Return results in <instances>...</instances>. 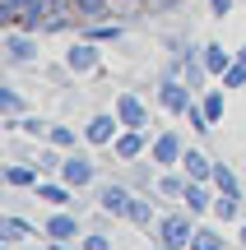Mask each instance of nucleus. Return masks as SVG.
<instances>
[{"label": "nucleus", "instance_id": "nucleus-1", "mask_svg": "<svg viewBox=\"0 0 246 250\" xmlns=\"http://www.w3.org/2000/svg\"><path fill=\"white\" fill-rule=\"evenodd\" d=\"M191 236H195V213L186 208V213H167L154 223V241L172 246V250H191Z\"/></svg>", "mask_w": 246, "mask_h": 250}, {"label": "nucleus", "instance_id": "nucleus-11", "mask_svg": "<svg viewBox=\"0 0 246 250\" xmlns=\"http://www.w3.org/2000/svg\"><path fill=\"white\" fill-rule=\"evenodd\" d=\"M42 236H46V241H79L84 232H79V218H74V213L56 208V213L42 223Z\"/></svg>", "mask_w": 246, "mask_h": 250}, {"label": "nucleus", "instance_id": "nucleus-26", "mask_svg": "<svg viewBox=\"0 0 246 250\" xmlns=\"http://www.w3.org/2000/svg\"><path fill=\"white\" fill-rule=\"evenodd\" d=\"M200 102H204V111H209V121L219 125V121H223V107H228V102H223V88H209Z\"/></svg>", "mask_w": 246, "mask_h": 250}, {"label": "nucleus", "instance_id": "nucleus-5", "mask_svg": "<svg viewBox=\"0 0 246 250\" xmlns=\"http://www.w3.org/2000/svg\"><path fill=\"white\" fill-rule=\"evenodd\" d=\"M181 158H186V144H181L177 130L154 134V144H149V162H158V167H181Z\"/></svg>", "mask_w": 246, "mask_h": 250}, {"label": "nucleus", "instance_id": "nucleus-18", "mask_svg": "<svg viewBox=\"0 0 246 250\" xmlns=\"http://www.w3.org/2000/svg\"><path fill=\"white\" fill-rule=\"evenodd\" d=\"M214 190H219V195H237V199H246V190H242V176L228 167V162H214Z\"/></svg>", "mask_w": 246, "mask_h": 250}, {"label": "nucleus", "instance_id": "nucleus-23", "mask_svg": "<svg viewBox=\"0 0 246 250\" xmlns=\"http://www.w3.org/2000/svg\"><path fill=\"white\" fill-rule=\"evenodd\" d=\"M191 250H223V232H219V227H195Z\"/></svg>", "mask_w": 246, "mask_h": 250}, {"label": "nucleus", "instance_id": "nucleus-3", "mask_svg": "<svg viewBox=\"0 0 246 250\" xmlns=\"http://www.w3.org/2000/svg\"><path fill=\"white\" fill-rule=\"evenodd\" d=\"M195 102V88L181 79V74H167L163 83H158V107L172 111V116H186V107Z\"/></svg>", "mask_w": 246, "mask_h": 250}, {"label": "nucleus", "instance_id": "nucleus-19", "mask_svg": "<svg viewBox=\"0 0 246 250\" xmlns=\"http://www.w3.org/2000/svg\"><path fill=\"white\" fill-rule=\"evenodd\" d=\"M186 186H191V176H186V171H181V176H177L172 167H167L163 176L154 181V190H158V195H163V199H186Z\"/></svg>", "mask_w": 246, "mask_h": 250}, {"label": "nucleus", "instance_id": "nucleus-32", "mask_svg": "<svg viewBox=\"0 0 246 250\" xmlns=\"http://www.w3.org/2000/svg\"><path fill=\"white\" fill-rule=\"evenodd\" d=\"M46 250H74V241H51Z\"/></svg>", "mask_w": 246, "mask_h": 250}, {"label": "nucleus", "instance_id": "nucleus-28", "mask_svg": "<svg viewBox=\"0 0 246 250\" xmlns=\"http://www.w3.org/2000/svg\"><path fill=\"white\" fill-rule=\"evenodd\" d=\"M223 88H246V61H232L223 74Z\"/></svg>", "mask_w": 246, "mask_h": 250}, {"label": "nucleus", "instance_id": "nucleus-35", "mask_svg": "<svg viewBox=\"0 0 246 250\" xmlns=\"http://www.w3.org/2000/svg\"><path fill=\"white\" fill-rule=\"evenodd\" d=\"M14 250H46V246H14Z\"/></svg>", "mask_w": 246, "mask_h": 250}, {"label": "nucleus", "instance_id": "nucleus-31", "mask_svg": "<svg viewBox=\"0 0 246 250\" xmlns=\"http://www.w3.org/2000/svg\"><path fill=\"white\" fill-rule=\"evenodd\" d=\"M232 5H237V0H209V9H214L219 19H223V14H232Z\"/></svg>", "mask_w": 246, "mask_h": 250}, {"label": "nucleus", "instance_id": "nucleus-6", "mask_svg": "<svg viewBox=\"0 0 246 250\" xmlns=\"http://www.w3.org/2000/svg\"><path fill=\"white\" fill-rule=\"evenodd\" d=\"M121 130H126V125H121L116 111H98V116L84 125V144H93V148H112V139H116Z\"/></svg>", "mask_w": 246, "mask_h": 250}, {"label": "nucleus", "instance_id": "nucleus-14", "mask_svg": "<svg viewBox=\"0 0 246 250\" xmlns=\"http://www.w3.org/2000/svg\"><path fill=\"white\" fill-rule=\"evenodd\" d=\"M37 171H42L37 162H9V167H5V186L9 190H33L37 181H42Z\"/></svg>", "mask_w": 246, "mask_h": 250}, {"label": "nucleus", "instance_id": "nucleus-9", "mask_svg": "<svg viewBox=\"0 0 246 250\" xmlns=\"http://www.w3.org/2000/svg\"><path fill=\"white\" fill-rule=\"evenodd\" d=\"M149 144H154V139H149L144 130H121L116 139H112V158H116V162H139L149 153Z\"/></svg>", "mask_w": 246, "mask_h": 250}, {"label": "nucleus", "instance_id": "nucleus-30", "mask_svg": "<svg viewBox=\"0 0 246 250\" xmlns=\"http://www.w3.org/2000/svg\"><path fill=\"white\" fill-rule=\"evenodd\" d=\"M61 153H56V144H51V148H42V153H37V167H42V171H61Z\"/></svg>", "mask_w": 246, "mask_h": 250}, {"label": "nucleus", "instance_id": "nucleus-25", "mask_svg": "<svg viewBox=\"0 0 246 250\" xmlns=\"http://www.w3.org/2000/svg\"><path fill=\"white\" fill-rule=\"evenodd\" d=\"M84 28H89L93 42H116V37H121V23H112V19H102V23H84Z\"/></svg>", "mask_w": 246, "mask_h": 250}, {"label": "nucleus", "instance_id": "nucleus-10", "mask_svg": "<svg viewBox=\"0 0 246 250\" xmlns=\"http://www.w3.org/2000/svg\"><path fill=\"white\" fill-rule=\"evenodd\" d=\"M112 111L121 116V125H126V130H149V107L135 98V93H116Z\"/></svg>", "mask_w": 246, "mask_h": 250}, {"label": "nucleus", "instance_id": "nucleus-22", "mask_svg": "<svg viewBox=\"0 0 246 250\" xmlns=\"http://www.w3.org/2000/svg\"><path fill=\"white\" fill-rule=\"evenodd\" d=\"M214 218H219V223H237L242 218V199L237 195H219L214 199Z\"/></svg>", "mask_w": 246, "mask_h": 250}, {"label": "nucleus", "instance_id": "nucleus-4", "mask_svg": "<svg viewBox=\"0 0 246 250\" xmlns=\"http://www.w3.org/2000/svg\"><path fill=\"white\" fill-rule=\"evenodd\" d=\"M56 176L65 181V186H74V190H84V186H93V181H98V162L89 158V153H65V162H61V171H56Z\"/></svg>", "mask_w": 246, "mask_h": 250}, {"label": "nucleus", "instance_id": "nucleus-34", "mask_svg": "<svg viewBox=\"0 0 246 250\" xmlns=\"http://www.w3.org/2000/svg\"><path fill=\"white\" fill-rule=\"evenodd\" d=\"M237 241H242V246H246V223H242V232H237Z\"/></svg>", "mask_w": 246, "mask_h": 250}, {"label": "nucleus", "instance_id": "nucleus-33", "mask_svg": "<svg viewBox=\"0 0 246 250\" xmlns=\"http://www.w3.org/2000/svg\"><path fill=\"white\" fill-rule=\"evenodd\" d=\"M144 250H172V246H163V241H149V246H144Z\"/></svg>", "mask_w": 246, "mask_h": 250}, {"label": "nucleus", "instance_id": "nucleus-27", "mask_svg": "<svg viewBox=\"0 0 246 250\" xmlns=\"http://www.w3.org/2000/svg\"><path fill=\"white\" fill-rule=\"evenodd\" d=\"M46 144H56V148H74V144H79V134H74L70 125H51V134H46Z\"/></svg>", "mask_w": 246, "mask_h": 250}, {"label": "nucleus", "instance_id": "nucleus-21", "mask_svg": "<svg viewBox=\"0 0 246 250\" xmlns=\"http://www.w3.org/2000/svg\"><path fill=\"white\" fill-rule=\"evenodd\" d=\"M126 223H135V227H154V223H158V213H154V199H149V195H135V199H130V213H126Z\"/></svg>", "mask_w": 246, "mask_h": 250}, {"label": "nucleus", "instance_id": "nucleus-17", "mask_svg": "<svg viewBox=\"0 0 246 250\" xmlns=\"http://www.w3.org/2000/svg\"><path fill=\"white\" fill-rule=\"evenodd\" d=\"M200 61H204V70H209V74H219V79H223V74H228V65L237 61V56L223 51L219 42H204V46H200Z\"/></svg>", "mask_w": 246, "mask_h": 250}, {"label": "nucleus", "instance_id": "nucleus-13", "mask_svg": "<svg viewBox=\"0 0 246 250\" xmlns=\"http://www.w3.org/2000/svg\"><path fill=\"white\" fill-rule=\"evenodd\" d=\"M33 195H37V199H46L51 208L74 204V186H65V181H37V186H33Z\"/></svg>", "mask_w": 246, "mask_h": 250}, {"label": "nucleus", "instance_id": "nucleus-24", "mask_svg": "<svg viewBox=\"0 0 246 250\" xmlns=\"http://www.w3.org/2000/svg\"><path fill=\"white\" fill-rule=\"evenodd\" d=\"M0 116H5V121H19V116H23V98H19L14 88H0Z\"/></svg>", "mask_w": 246, "mask_h": 250}, {"label": "nucleus", "instance_id": "nucleus-15", "mask_svg": "<svg viewBox=\"0 0 246 250\" xmlns=\"http://www.w3.org/2000/svg\"><path fill=\"white\" fill-rule=\"evenodd\" d=\"M214 199H219V195H209V181H191V186H186V199H181V204L191 208L195 218H200V213H214Z\"/></svg>", "mask_w": 246, "mask_h": 250}, {"label": "nucleus", "instance_id": "nucleus-20", "mask_svg": "<svg viewBox=\"0 0 246 250\" xmlns=\"http://www.w3.org/2000/svg\"><path fill=\"white\" fill-rule=\"evenodd\" d=\"M181 171H186L191 181H214V162L204 158L200 148H186V158H181Z\"/></svg>", "mask_w": 246, "mask_h": 250}, {"label": "nucleus", "instance_id": "nucleus-2", "mask_svg": "<svg viewBox=\"0 0 246 250\" xmlns=\"http://www.w3.org/2000/svg\"><path fill=\"white\" fill-rule=\"evenodd\" d=\"M0 51H5V65H9V70H19V65H33V61H37V33L9 28L5 42H0Z\"/></svg>", "mask_w": 246, "mask_h": 250}, {"label": "nucleus", "instance_id": "nucleus-8", "mask_svg": "<svg viewBox=\"0 0 246 250\" xmlns=\"http://www.w3.org/2000/svg\"><path fill=\"white\" fill-rule=\"evenodd\" d=\"M130 199H135V190L121 186V181H102V186H98V208L112 213V218H126L130 213Z\"/></svg>", "mask_w": 246, "mask_h": 250}, {"label": "nucleus", "instance_id": "nucleus-16", "mask_svg": "<svg viewBox=\"0 0 246 250\" xmlns=\"http://www.w3.org/2000/svg\"><path fill=\"white\" fill-rule=\"evenodd\" d=\"M28 236H37V227H28L23 218H14V213L0 218V241H5V246H23Z\"/></svg>", "mask_w": 246, "mask_h": 250}, {"label": "nucleus", "instance_id": "nucleus-7", "mask_svg": "<svg viewBox=\"0 0 246 250\" xmlns=\"http://www.w3.org/2000/svg\"><path fill=\"white\" fill-rule=\"evenodd\" d=\"M98 65H102V51H98L93 37H79V42L65 51V70H70V74H93Z\"/></svg>", "mask_w": 246, "mask_h": 250}, {"label": "nucleus", "instance_id": "nucleus-12", "mask_svg": "<svg viewBox=\"0 0 246 250\" xmlns=\"http://www.w3.org/2000/svg\"><path fill=\"white\" fill-rule=\"evenodd\" d=\"M70 14L74 23H102L112 19V0H70Z\"/></svg>", "mask_w": 246, "mask_h": 250}, {"label": "nucleus", "instance_id": "nucleus-29", "mask_svg": "<svg viewBox=\"0 0 246 250\" xmlns=\"http://www.w3.org/2000/svg\"><path fill=\"white\" fill-rule=\"evenodd\" d=\"M79 250H112V236H102V232H84V236H79Z\"/></svg>", "mask_w": 246, "mask_h": 250}, {"label": "nucleus", "instance_id": "nucleus-36", "mask_svg": "<svg viewBox=\"0 0 246 250\" xmlns=\"http://www.w3.org/2000/svg\"><path fill=\"white\" fill-rule=\"evenodd\" d=\"M237 61H246V46H242V51H237Z\"/></svg>", "mask_w": 246, "mask_h": 250}]
</instances>
